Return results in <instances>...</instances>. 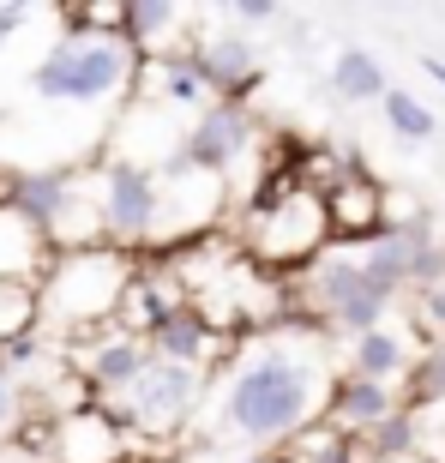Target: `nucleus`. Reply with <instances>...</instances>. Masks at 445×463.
<instances>
[{
  "instance_id": "nucleus-1",
  "label": "nucleus",
  "mask_w": 445,
  "mask_h": 463,
  "mask_svg": "<svg viewBox=\"0 0 445 463\" xmlns=\"http://www.w3.org/2000/svg\"><path fill=\"white\" fill-rule=\"evenodd\" d=\"M331 385L337 379L319 367V355L295 344H259L253 355L229 373L222 392V433H235L259 451H277L283 439H301L326 421Z\"/></svg>"
},
{
  "instance_id": "nucleus-2",
  "label": "nucleus",
  "mask_w": 445,
  "mask_h": 463,
  "mask_svg": "<svg viewBox=\"0 0 445 463\" xmlns=\"http://www.w3.org/2000/svg\"><path fill=\"white\" fill-rule=\"evenodd\" d=\"M138 277V259L127 247H72L54 253L43 283H36V331L61 344H85L97 331L120 326L127 289Z\"/></svg>"
},
{
  "instance_id": "nucleus-3",
  "label": "nucleus",
  "mask_w": 445,
  "mask_h": 463,
  "mask_svg": "<svg viewBox=\"0 0 445 463\" xmlns=\"http://www.w3.org/2000/svg\"><path fill=\"white\" fill-rule=\"evenodd\" d=\"M331 205L326 193L301 187V181H265V193L247 211V235H241V253L265 265V271H308L313 259L331 253Z\"/></svg>"
},
{
  "instance_id": "nucleus-4",
  "label": "nucleus",
  "mask_w": 445,
  "mask_h": 463,
  "mask_svg": "<svg viewBox=\"0 0 445 463\" xmlns=\"http://www.w3.org/2000/svg\"><path fill=\"white\" fill-rule=\"evenodd\" d=\"M138 61L120 36H61L31 72V97L54 109H109L138 85Z\"/></svg>"
},
{
  "instance_id": "nucleus-5",
  "label": "nucleus",
  "mask_w": 445,
  "mask_h": 463,
  "mask_svg": "<svg viewBox=\"0 0 445 463\" xmlns=\"http://www.w3.org/2000/svg\"><path fill=\"white\" fill-rule=\"evenodd\" d=\"M289 307L301 313L313 331H349V344H355V337H367V331L385 326L392 295L374 289V277L361 271V259L326 253V259H313V265H308L301 289L289 295Z\"/></svg>"
},
{
  "instance_id": "nucleus-6",
  "label": "nucleus",
  "mask_w": 445,
  "mask_h": 463,
  "mask_svg": "<svg viewBox=\"0 0 445 463\" xmlns=\"http://www.w3.org/2000/svg\"><path fill=\"white\" fill-rule=\"evenodd\" d=\"M97 181V205H103V229L109 247H156L169 235V181L151 163H133V156H109L103 169L90 175Z\"/></svg>"
},
{
  "instance_id": "nucleus-7",
  "label": "nucleus",
  "mask_w": 445,
  "mask_h": 463,
  "mask_svg": "<svg viewBox=\"0 0 445 463\" xmlns=\"http://www.w3.org/2000/svg\"><path fill=\"white\" fill-rule=\"evenodd\" d=\"M199 392H205V379H199V367H175V361H151V367L138 373V385H133V392L109 397L103 410L120 421V433H169V428H181V421L193 415Z\"/></svg>"
},
{
  "instance_id": "nucleus-8",
  "label": "nucleus",
  "mask_w": 445,
  "mask_h": 463,
  "mask_svg": "<svg viewBox=\"0 0 445 463\" xmlns=\"http://www.w3.org/2000/svg\"><path fill=\"white\" fill-rule=\"evenodd\" d=\"M259 145V120L247 103H211L205 115L187 120V133H181V151H175V163L193 175H229L235 163H247Z\"/></svg>"
},
{
  "instance_id": "nucleus-9",
  "label": "nucleus",
  "mask_w": 445,
  "mask_h": 463,
  "mask_svg": "<svg viewBox=\"0 0 445 463\" xmlns=\"http://www.w3.org/2000/svg\"><path fill=\"white\" fill-rule=\"evenodd\" d=\"M151 344L145 337H133V331H97V337H85V344H72V367H79V379H85V397L90 403H109V397L133 392L138 373L151 367Z\"/></svg>"
},
{
  "instance_id": "nucleus-10",
  "label": "nucleus",
  "mask_w": 445,
  "mask_h": 463,
  "mask_svg": "<svg viewBox=\"0 0 445 463\" xmlns=\"http://www.w3.org/2000/svg\"><path fill=\"white\" fill-rule=\"evenodd\" d=\"M187 61L205 72L217 103H247L253 85H259V49H253L247 31H217L205 43H187Z\"/></svg>"
},
{
  "instance_id": "nucleus-11",
  "label": "nucleus",
  "mask_w": 445,
  "mask_h": 463,
  "mask_svg": "<svg viewBox=\"0 0 445 463\" xmlns=\"http://www.w3.org/2000/svg\"><path fill=\"white\" fill-rule=\"evenodd\" d=\"M49 463H127V433L103 403H85V410L54 421Z\"/></svg>"
},
{
  "instance_id": "nucleus-12",
  "label": "nucleus",
  "mask_w": 445,
  "mask_h": 463,
  "mask_svg": "<svg viewBox=\"0 0 445 463\" xmlns=\"http://www.w3.org/2000/svg\"><path fill=\"white\" fill-rule=\"evenodd\" d=\"M403 410L397 403V385H379V379H361V373H337L331 385V403H326V428L349 433V439H367L379 421H392Z\"/></svg>"
},
{
  "instance_id": "nucleus-13",
  "label": "nucleus",
  "mask_w": 445,
  "mask_h": 463,
  "mask_svg": "<svg viewBox=\"0 0 445 463\" xmlns=\"http://www.w3.org/2000/svg\"><path fill=\"white\" fill-rule=\"evenodd\" d=\"M326 205H331V235L349 241V247L379 241V235H385V223H392V211H385V187L367 181V175H343L337 187L326 193Z\"/></svg>"
},
{
  "instance_id": "nucleus-14",
  "label": "nucleus",
  "mask_w": 445,
  "mask_h": 463,
  "mask_svg": "<svg viewBox=\"0 0 445 463\" xmlns=\"http://www.w3.org/2000/svg\"><path fill=\"white\" fill-rule=\"evenodd\" d=\"M145 344H151V355H156V361H175V367H199V373H205L211 361L229 349V337H222V331L211 326L205 313L187 301V307H175L169 319H163V326L145 337Z\"/></svg>"
},
{
  "instance_id": "nucleus-15",
  "label": "nucleus",
  "mask_w": 445,
  "mask_h": 463,
  "mask_svg": "<svg viewBox=\"0 0 445 463\" xmlns=\"http://www.w3.org/2000/svg\"><path fill=\"white\" fill-rule=\"evenodd\" d=\"M187 24V6L175 0H120V43L138 54V61H163L175 54L169 36Z\"/></svg>"
},
{
  "instance_id": "nucleus-16",
  "label": "nucleus",
  "mask_w": 445,
  "mask_h": 463,
  "mask_svg": "<svg viewBox=\"0 0 445 463\" xmlns=\"http://www.w3.org/2000/svg\"><path fill=\"white\" fill-rule=\"evenodd\" d=\"M54 247L36 235L13 205H0V283H43Z\"/></svg>"
},
{
  "instance_id": "nucleus-17",
  "label": "nucleus",
  "mask_w": 445,
  "mask_h": 463,
  "mask_svg": "<svg viewBox=\"0 0 445 463\" xmlns=\"http://www.w3.org/2000/svg\"><path fill=\"white\" fill-rule=\"evenodd\" d=\"M410 344L397 337L392 326H379V331H367V337H355L349 344V373H361V379H379V385H397V379H410Z\"/></svg>"
},
{
  "instance_id": "nucleus-18",
  "label": "nucleus",
  "mask_w": 445,
  "mask_h": 463,
  "mask_svg": "<svg viewBox=\"0 0 445 463\" xmlns=\"http://www.w3.org/2000/svg\"><path fill=\"white\" fill-rule=\"evenodd\" d=\"M331 90H337L343 103H385V67H379V54L367 49H343L331 61Z\"/></svg>"
},
{
  "instance_id": "nucleus-19",
  "label": "nucleus",
  "mask_w": 445,
  "mask_h": 463,
  "mask_svg": "<svg viewBox=\"0 0 445 463\" xmlns=\"http://www.w3.org/2000/svg\"><path fill=\"white\" fill-rule=\"evenodd\" d=\"M379 109H385V127H392L397 138H410V145H421V138L440 133V115H433L428 103H415L410 90H397V85L385 90V103H379Z\"/></svg>"
},
{
  "instance_id": "nucleus-20",
  "label": "nucleus",
  "mask_w": 445,
  "mask_h": 463,
  "mask_svg": "<svg viewBox=\"0 0 445 463\" xmlns=\"http://www.w3.org/2000/svg\"><path fill=\"white\" fill-rule=\"evenodd\" d=\"M415 439H421V433H415V410H397L392 421H379V428L367 433V458L374 463H403L415 451Z\"/></svg>"
},
{
  "instance_id": "nucleus-21",
  "label": "nucleus",
  "mask_w": 445,
  "mask_h": 463,
  "mask_svg": "<svg viewBox=\"0 0 445 463\" xmlns=\"http://www.w3.org/2000/svg\"><path fill=\"white\" fill-rule=\"evenodd\" d=\"M289 451L301 463H361L355 458V439H349V433H337V428H326V421H319V428H308L301 439H289Z\"/></svg>"
},
{
  "instance_id": "nucleus-22",
  "label": "nucleus",
  "mask_w": 445,
  "mask_h": 463,
  "mask_svg": "<svg viewBox=\"0 0 445 463\" xmlns=\"http://www.w3.org/2000/svg\"><path fill=\"white\" fill-rule=\"evenodd\" d=\"M36 331V283H0V344Z\"/></svg>"
},
{
  "instance_id": "nucleus-23",
  "label": "nucleus",
  "mask_w": 445,
  "mask_h": 463,
  "mask_svg": "<svg viewBox=\"0 0 445 463\" xmlns=\"http://www.w3.org/2000/svg\"><path fill=\"white\" fill-rule=\"evenodd\" d=\"M403 392H410V403H445V344H433L428 355L415 361Z\"/></svg>"
},
{
  "instance_id": "nucleus-24",
  "label": "nucleus",
  "mask_w": 445,
  "mask_h": 463,
  "mask_svg": "<svg viewBox=\"0 0 445 463\" xmlns=\"http://www.w3.org/2000/svg\"><path fill=\"white\" fill-rule=\"evenodd\" d=\"M229 18H235V31H259V24H283V6L277 0H235Z\"/></svg>"
},
{
  "instance_id": "nucleus-25",
  "label": "nucleus",
  "mask_w": 445,
  "mask_h": 463,
  "mask_svg": "<svg viewBox=\"0 0 445 463\" xmlns=\"http://www.w3.org/2000/svg\"><path fill=\"white\" fill-rule=\"evenodd\" d=\"M18 410H24V392H18V379L6 373V367H0V433H6V428L18 421Z\"/></svg>"
},
{
  "instance_id": "nucleus-26",
  "label": "nucleus",
  "mask_w": 445,
  "mask_h": 463,
  "mask_svg": "<svg viewBox=\"0 0 445 463\" xmlns=\"http://www.w3.org/2000/svg\"><path fill=\"white\" fill-rule=\"evenodd\" d=\"M421 326H428L433 337H445V283L421 295Z\"/></svg>"
},
{
  "instance_id": "nucleus-27",
  "label": "nucleus",
  "mask_w": 445,
  "mask_h": 463,
  "mask_svg": "<svg viewBox=\"0 0 445 463\" xmlns=\"http://www.w3.org/2000/svg\"><path fill=\"white\" fill-rule=\"evenodd\" d=\"M18 24H31V6H0V43H6Z\"/></svg>"
},
{
  "instance_id": "nucleus-28",
  "label": "nucleus",
  "mask_w": 445,
  "mask_h": 463,
  "mask_svg": "<svg viewBox=\"0 0 445 463\" xmlns=\"http://www.w3.org/2000/svg\"><path fill=\"white\" fill-rule=\"evenodd\" d=\"M421 67H428V79H433V85H445V61H440V54H428Z\"/></svg>"
},
{
  "instance_id": "nucleus-29",
  "label": "nucleus",
  "mask_w": 445,
  "mask_h": 463,
  "mask_svg": "<svg viewBox=\"0 0 445 463\" xmlns=\"http://www.w3.org/2000/svg\"><path fill=\"white\" fill-rule=\"evenodd\" d=\"M241 463H277V451H247Z\"/></svg>"
},
{
  "instance_id": "nucleus-30",
  "label": "nucleus",
  "mask_w": 445,
  "mask_h": 463,
  "mask_svg": "<svg viewBox=\"0 0 445 463\" xmlns=\"http://www.w3.org/2000/svg\"><path fill=\"white\" fill-rule=\"evenodd\" d=\"M0 463H49V458H0Z\"/></svg>"
}]
</instances>
